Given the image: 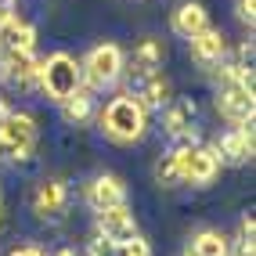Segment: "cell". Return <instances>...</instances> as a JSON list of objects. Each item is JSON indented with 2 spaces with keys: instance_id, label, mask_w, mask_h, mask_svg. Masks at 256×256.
Segmentation results:
<instances>
[{
  "instance_id": "cell-21",
  "label": "cell",
  "mask_w": 256,
  "mask_h": 256,
  "mask_svg": "<svg viewBox=\"0 0 256 256\" xmlns=\"http://www.w3.org/2000/svg\"><path fill=\"white\" fill-rule=\"evenodd\" d=\"M87 256H116V246H108L105 238H90V246H87Z\"/></svg>"
},
{
  "instance_id": "cell-2",
  "label": "cell",
  "mask_w": 256,
  "mask_h": 256,
  "mask_svg": "<svg viewBox=\"0 0 256 256\" xmlns=\"http://www.w3.org/2000/svg\"><path fill=\"white\" fill-rule=\"evenodd\" d=\"M40 87L50 101H62L72 98L80 87H83V76H80V62L72 54H65V50H58V54H50L47 62H40Z\"/></svg>"
},
{
  "instance_id": "cell-3",
  "label": "cell",
  "mask_w": 256,
  "mask_h": 256,
  "mask_svg": "<svg viewBox=\"0 0 256 256\" xmlns=\"http://www.w3.org/2000/svg\"><path fill=\"white\" fill-rule=\"evenodd\" d=\"M32 152H36V119L29 112H8L0 123V156L26 162Z\"/></svg>"
},
{
  "instance_id": "cell-6",
  "label": "cell",
  "mask_w": 256,
  "mask_h": 256,
  "mask_svg": "<svg viewBox=\"0 0 256 256\" xmlns=\"http://www.w3.org/2000/svg\"><path fill=\"white\" fill-rule=\"evenodd\" d=\"M80 76H83V83H87L90 90L112 87V83L123 76V50L116 44H98L87 54V62L80 65Z\"/></svg>"
},
{
  "instance_id": "cell-8",
  "label": "cell",
  "mask_w": 256,
  "mask_h": 256,
  "mask_svg": "<svg viewBox=\"0 0 256 256\" xmlns=\"http://www.w3.org/2000/svg\"><path fill=\"white\" fill-rule=\"evenodd\" d=\"M98 238H105L108 246L123 249L126 242L138 238V220H134V210L130 206H116V210H105L98 213Z\"/></svg>"
},
{
  "instance_id": "cell-4",
  "label": "cell",
  "mask_w": 256,
  "mask_h": 256,
  "mask_svg": "<svg viewBox=\"0 0 256 256\" xmlns=\"http://www.w3.org/2000/svg\"><path fill=\"white\" fill-rule=\"evenodd\" d=\"M174 159H177V174H180V184H195V188H206L216 180L220 174V159L210 144H184V148H174Z\"/></svg>"
},
{
  "instance_id": "cell-15",
  "label": "cell",
  "mask_w": 256,
  "mask_h": 256,
  "mask_svg": "<svg viewBox=\"0 0 256 256\" xmlns=\"http://www.w3.org/2000/svg\"><path fill=\"white\" fill-rule=\"evenodd\" d=\"M188 44H192V58L198 65H206V69H213V65H220V62L228 58V36L220 29H213V26L202 29L198 36H192Z\"/></svg>"
},
{
  "instance_id": "cell-12",
  "label": "cell",
  "mask_w": 256,
  "mask_h": 256,
  "mask_svg": "<svg viewBox=\"0 0 256 256\" xmlns=\"http://www.w3.org/2000/svg\"><path fill=\"white\" fill-rule=\"evenodd\" d=\"M87 206L94 213H105V210H116V206H126V188L119 177L112 174H101L87 184Z\"/></svg>"
},
{
  "instance_id": "cell-19",
  "label": "cell",
  "mask_w": 256,
  "mask_h": 256,
  "mask_svg": "<svg viewBox=\"0 0 256 256\" xmlns=\"http://www.w3.org/2000/svg\"><path fill=\"white\" fill-rule=\"evenodd\" d=\"M166 62V44L156 40V36H144L138 47H134V69L141 72H159Z\"/></svg>"
},
{
  "instance_id": "cell-25",
  "label": "cell",
  "mask_w": 256,
  "mask_h": 256,
  "mask_svg": "<svg viewBox=\"0 0 256 256\" xmlns=\"http://www.w3.org/2000/svg\"><path fill=\"white\" fill-rule=\"evenodd\" d=\"M14 14V0H0V22H8Z\"/></svg>"
},
{
  "instance_id": "cell-20",
  "label": "cell",
  "mask_w": 256,
  "mask_h": 256,
  "mask_svg": "<svg viewBox=\"0 0 256 256\" xmlns=\"http://www.w3.org/2000/svg\"><path fill=\"white\" fill-rule=\"evenodd\" d=\"M156 180H159L162 188H177V184H180V174H177V159H174V152L159 156V162H156Z\"/></svg>"
},
{
  "instance_id": "cell-24",
  "label": "cell",
  "mask_w": 256,
  "mask_h": 256,
  "mask_svg": "<svg viewBox=\"0 0 256 256\" xmlns=\"http://www.w3.org/2000/svg\"><path fill=\"white\" fill-rule=\"evenodd\" d=\"M234 256H252V238H234Z\"/></svg>"
},
{
  "instance_id": "cell-14",
  "label": "cell",
  "mask_w": 256,
  "mask_h": 256,
  "mask_svg": "<svg viewBox=\"0 0 256 256\" xmlns=\"http://www.w3.org/2000/svg\"><path fill=\"white\" fill-rule=\"evenodd\" d=\"M32 47H36V29L29 22H22L18 14L0 22V54H29Z\"/></svg>"
},
{
  "instance_id": "cell-10",
  "label": "cell",
  "mask_w": 256,
  "mask_h": 256,
  "mask_svg": "<svg viewBox=\"0 0 256 256\" xmlns=\"http://www.w3.org/2000/svg\"><path fill=\"white\" fill-rule=\"evenodd\" d=\"M195 123H198V105L195 98H170V105L162 108V126L170 138H195Z\"/></svg>"
},
{
  "instance_id": "cell-9",
  "label": "cell",
  "mask_w": 256,
  "mask_h": 256,
  "mask_svg": "<svg viewBox=\"0 0 256 256\" xmlns=\"http://www.w3.org/2000/svg\"><path fill=\"white\" fill-rule=\"evenodd\" d=\"M65 210H69V184L58 177L40 180L36 192H32V213L40 220H62Z\"/></svg>"
},
{
  "instance_id": "cell-17",
  "label": "cell",
  "mask_w": 256,
  "mask_h": 256,
  "mask_svg": "<svg viewBox=\"0 0 256 256\" xmlns=\"http://www.w3.org/2000/svg\"><path fill=\"white\" fill-rule=\"evenodd\" d=\"M184 256H231V242L213 228H202L198 234H192Z\"/></svg>"
},
{
  "instance_id": "cell-18",
  "label": "cell",
  "mask_w": 256,
  "mask_h": 256,
  "mask_svg": "<svg viewBox=\"0 0 256 256\" xmlns=\"http://www.w3.org/2000/svg\"><path fill=\"white\" fill-rule=\"evenodd\" d=\"M62 116H65V123L69 126H90V119H94V98L90 90H76L72 98H65L62 101Z\"/></svg>"
},
{
  "instance_id": "cell-23",
  "label": "cell",
  "mask_w": 256,
  "mask_h": 256,
  "mask_svg": "<svg viewBox=\"0 0 256 256\" xmlns=\"http://www.w3.org/2000/svg\"><path fill=\"white\" fill-rule=\"evenodd\" d=\"M8 256H44V249L40 246H14Z\"/></svg>"
},
{
  "instance_id": "cell-1",
  "label": "cell",
  "mask_w": 256,
  "mask_h": 256,
  "mask_svg": "<svg viewBox=\"0 0 256 256\" xmlns=\"http://www.w3.org/2000/svg\"><path fill=\"white\" fill-rule=\"evenodd\" d=\"M101 130H105V138L116 141V144H138L144 138V130H148V112L134 98L119 94L105 105V112H101Z\"/></svg>"
},
{
  "instance_id": "cell-7",
  "label": "cell",
  "mask_w": 256,
  "mask_h": 256,
  "mask_svg": "<svg viewBox=\"0 0 256 256\" xmlns=\"http://www.w3.org/2000/svg\"><path fill=\"white\" fill-rule=\"evenodd\" d=\"M126 98H134L144 112H148V108L162 112V108L170 105V80H166L162 72H141V69H130Z\"/></svg>"
},
{
  "instance_id": "cell-5",
  "label": "cell",
  "mask_w": 256,
  "mask_h": 256,
  "mask_svg": "<svg viewBox=\"0 0 256 256\" xmlns=\"http://www.w3.org/2000/svg\"><path fill=\"white\" fill-rule=\"evenodd\" d=\"M216 112L228 119L231 126H249L252 123V112H256V98L252 87L238 83L231 76L220 72V87H216Z\"/></svg>"
},
{
  "instance_id": "cell-26",
  "label": "cell",
  "mask_w": 256,
  "mask_h": 256,
  "mask_svg": "<svg viewBox=\"0 0 256 256\" xmlns=\"http://www.w3.org/2000/svg\"><path fill=\"white\" fill-rule=\"evenodd\" d=\"M0 210H4V188H0Z\"/></svg>"
},
{
  "instance_id": "cell-16",
  "label": "cell",
  "mask_w": 256,
  "mask_h": 256,
  "mask_svg": "<svg viewBox=\"0 0 256 256\" xmlns=\"http://www.w3.org/2000/svg\"><path fill=\"white\" fill-rule=\"evenodd\" d=\"M170 26H174V32H177V36L192 40V36H198L202 29H210V14H206V8H202V4L188 0V4H180V8L174 11Z\"/></svg>"
},
{
  "instance_id": "cell-22",
  "label": "cell",
  "mask_w": 256,
  "mask_h": 256,
  "mask_svg": "<svg viewBox=\"0 0 256 256\" xmlns=\"http://www.w3.org/2000/svg\"><path fill=\"white\" fill-rule=\"evenodd\" d=\"M238 18H242L246 26H252V18H256V0H238Z\"/></svg>"
},
{
  "instance_id": "cell-13",
  "label": "cell",
  "mask_w": 256,
  "mask_h": 256,
  "mask_svg": "<svg viewBox=\"0 0 256 256\" xmlns=\"http://www.w3.org/2000/svg\"><path fill=\"white\" fill-rule=\"evenodd\" d=\"M213 152H216L220 162H234V166L249 162V159H252V123H249V126H234V130H228L224 138L213 144Z\"/></svg>"
},
{
  "instance_id": "cell-11",
  "label": "cell",
  "mask_w": 256,
  "mask_h": 256,
  "mask_svg": "<svg viewBox=\"0 0 256 256\" xmlns=\"http://www.w3.org/2000/svg\"><path fill=\"white\" fill-rule=\"evenodd\" d=\"M0 76H4V83H11V87L18 90H29L32 83L40 80V58L32 54H0Z\"/></svg>"
}]
</instances>
